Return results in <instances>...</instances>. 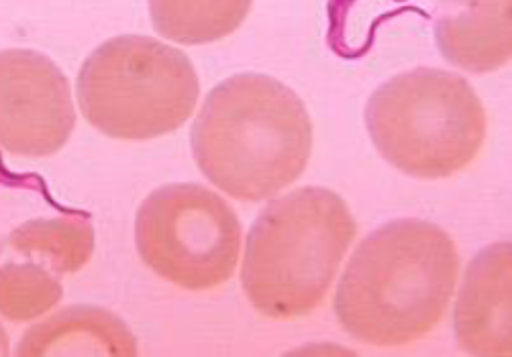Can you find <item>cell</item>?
Returning <instances> with one entry per match:
<instances>
[{
	"label": "cell",
	"instance_id": "4fadbf2b",
	"mask_svg": "<svg viewBox=\"0 0 512 357\" xmlns=\"http://www.w3.org/2000/svg\"><path fill=\"white\" fill-rule=\"evenodd\" d=\"M60 276L39 262H9L0 268V317L11 323L33 321L62 300Z\"/></svg>",
	"mask_w": 512,
	"mask_h": 357
},
{
	"label": "cell",
	"instance_id": "7a4b0ae2",
	"mask_svg": "<svg viewBox=\"0 0 512 357\" xmlns=\"http://www.w3.org/2000/svg\"><path fill=\"white\" fill-rule=\"evenodd\" d=\"M200 172L225 194L260 202L294 184L313 153L300 96L266 74H237L204 98L190 133Z\"/></svg>",
	"mask_w": 512,
	"mask_h": 357
},
{
	"label": "cell",
	"instance_id": "8fae6325",
	"mask_svg": "<svg viewBox=\"0 0 512 357\" xmlns=\"http://www.w3.org/2000/svg\"><path fill=\"white\" fill-rule=\"evenodd\" d=\"M5 247L21 253L27 260L43 264L58 276L76 274L92 258L94 229L80 215L35 219L17 227Z\"/></svg>",
	"mask_w": 512,
	"mask_h": 357
},
{
	"label": "cell",
	"instance_id": "5b68a950",
	"mask_svg": "<svg viewBox=\"0 0 512 357\" xmlns=\"http://www.w3.org/2000/svg\"><path fill=\"white\" fill-rule=\"evenodd\" d=\"M200 84L192 62L158 39L123 35L94 49L78 74L84 119L113 139L145 141L178 131Z\"/></svg>",
	"mask_w": 512,
	"mask_h": 357
},
{
	"label": "cell",
	"instance_id": "3957f363",
	"mask_svg": "<svg viewBox=\"0 0 512 357\" xmlns=\"http://www.w3.org/2000/svg\"><path fill=\"white\" fill-rule=\"evenodd\" d=\"M357 235L347 202L306 186L272 200L245 243L241 286L260 315L290 321L315 313Z\"/></svg>",
	"mask_w": 512,
	"mask_h": 357
},
{
	"label": "cell",
	"instance_id": "6da1fadb",
	"mask_svg": "<svg viewBox=\"0 0 512 357\" xmlns=\"http://www.w3.org/2000/svg\"><path fill=\"white\" fill-rule=\"evenodd\" d=\"M457 278L459 253L441 227L392 221L353 251L333 311L341 329L360 343L411 345L443 321Z\"/></svg>",
	"mask_w": 512,
	"mask_h": 357
},
{
	"label": "cell",
	"instance_id": "9c48e42d",
	"mask_svg": "<svg viewBox=\"0 0 512 357\" xmlns=\"http://www.w3.org/2000/svg\"><path fill=\"white\" fill-rule=\"evenodd\" d=\"M435 41L441 56L466 72L504 68L512 56V0H439Z\"/></svg>",
	"mask_w": 512,
	"mask_h": 357
},
{
	"label": "cell",
	"instance_id": "52a82bcc",
	"mask_svg": "<svg viewBox=\"0 0 512 357\" xmlns=\"http://www.w3.org/2000/svg\"><path fill=\"white\" fill-rule=\"evenodd\" d=\"M76 125L64 72L33 49L0 51V147L21 158H49Z\"/></svg>",
	"mask_w": 512,
	"mask_h": 357
},
{
	"label": "cell",
	"instance_id": "277c9868",
	"mask_svg": "<svg viewBox=\"0 0 512 357\" xmlns=\"http://www.w3.org/2000/svg\"><path fill=\"white\" fill-rule=\"evenodd\" d=\"M366 127L380 156L396 170L421 180H441L478 158L488 117L466 78L417 68L394 76L372 94Z\"/></svg>",
	"mask_w": 512,
	"mask_h": 357
},
{
	"label": "cell",
	"instance_id": "ba28073f",
	"mask_svg": "<svg viewBox=\"0 0 512 357\" xmlns=\"http://www.w3.org/2000/svg\"><path fill=\"white\" fill-rule=\"evenodd\" d=\"M510 270L512 245L496 243L482 249L468 266L455 304V337L472 355L510 357Z\"/></svg>",
	"mask_w": 512,
	"mask_h": 357
},
{
	"label": "cell",
	"instance_id": "7c38bea8",
	"mask_svg": "<svg viewBox=\"0 0 512 357\" xmlns=\"http://www.w3.org/2000/svg\"><path fill=\"white\" fill-rule=\"evenodd\" d=\"M253 0H149L156 31L182 45H204L235 33Z\"/></svg>",
	"mask_w": 512,
	"mask_h": 357
},
{
	"label": "cell",
	"instance_id": "5bb4252c",
	"mask_svg": "<svg viewBox=\"0 0 512 357\" xmlns=\"http://www.w3.org/2000/svg\"><path fill=\"white\" fill-rule=\"evenodd\" d=\"M11 353V343H9V335L5 333V329L0 327V355H9Z\"/></svg>",
	"mask_w": 512,
	"mask_h": 357
},
{
	"label": "cell",
	"instance_id": "30bf717a",
	"mask_svg": "<svg viewBox=\"0 0 512 357\" xmlns=\"http://www.w3.org/2000/svg\"><path fill=\"white\" fill-rule=\"evenodd\" d=\"M17 353L21 357L137 355V339L131 329L107 309L70 306L29 329Z\"/></svg>",
	"mask_w": 512,
	"mask_h": 357
},
{
	"label": "cell",
	"instance_id": "8992f818",
	"mask_svg": "<svg viewBox=\"0 0 512 357\" xmlns=\"http://www.w3.org/2000/svg\"><path fill=\"white\" fill-rule=\"evenodd\" d=\"M135 243L143 264L190 292H207L233 278L241 251L237 213L200 184H168L139 207Z\"/></svg>",
	"mask_w": 512,
	"mask_h": 357
}]
</instances>
